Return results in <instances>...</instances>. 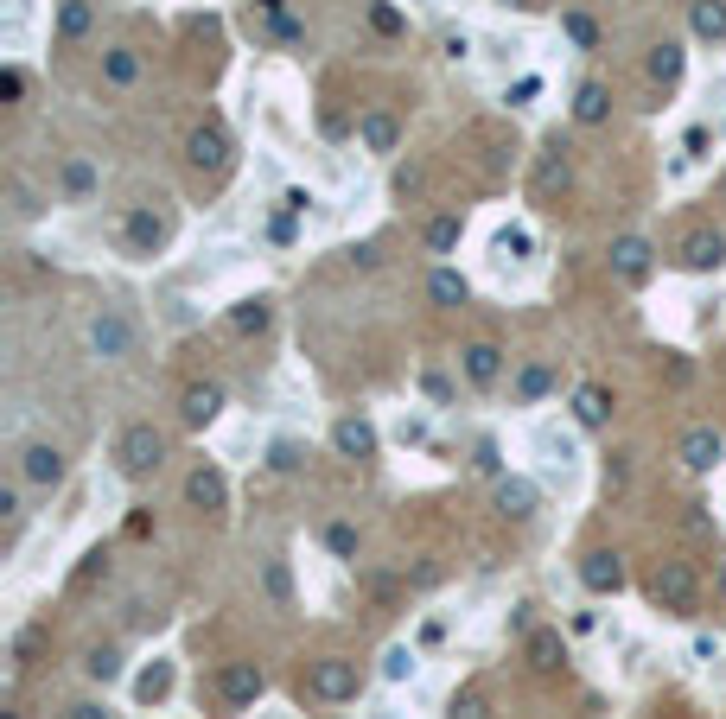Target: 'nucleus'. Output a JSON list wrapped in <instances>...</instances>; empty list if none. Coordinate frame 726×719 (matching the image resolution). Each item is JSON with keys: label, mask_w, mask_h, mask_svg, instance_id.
Segmentation results:
<instances>
[{"label": "nucleus", "mask_w": 726, "mask_h": 719, "mask_svg": "<svg viewBox=\"0 0 726 719\" xmlns=\"http://www.w3.org/2000/svg\"><path fill=\"white\" fill-rule=\"evenodd\" d=\"M262 592H268L274 605H287V599H293V573H287V560H268V567H262Z\"/></svg>", "instance_id": "32"}, {"label": "nucleus", "mask_w": 726, "mask_h": 719, "mask_svg": "<svg viewBox=\"0 0 726 719\" xmlns=\"http://www.w3.org/2000/svg\"><path fill=\"white\" fill-rule=\"evenodd\" d=\"M453 242H459V217H434V223H427V249H434V255H446Z\"/></svg>", "instance_id": "36"}, {"label": "nucleus", "mask_w": 726, "mask_h": 719, "mask_svg": "<svg viewBox=\"0 0 726 719\" xmlns=\"http://www.w3.org/2000/svg\"><path fill=\"white\" fill-rule=\"evenodd\" d=\"M332 446H338V459H376V427L363 414H344L332 427Z\"/></svg>", "instance_id": "13"}, {"label": "nucleus", "mask_w": 726, "mask_h": 719, "mask_svg": "<svg viewBox=\"0 0 726 719\" xmlns=\"http://www.w3.org/2000/svg\"><path fill=\"white\" fill-rule=\"evenodd\" d=\"M83 675H90V681H115L121 675V650H115V643H96V650L83 656Z\"/></svg>", "instance_id": "29"}, {"label": "nucleus", "mask_w": 726, "mask_h": 719, "mask_svg": "<svg viewBox=\"0 0 726 719\" xmlns=\"http://www.w3.org/2000/svg\"><path fill=\"white\" fill-rule=\"evenodd\" d=\"M90 350H96V357H109V363L128 357V350H134V325L121 319L115 306H102L96 319H90Z\"/></svg>", "instance_id": "7"}, {"label": "nucleus", "mask_w": 726, "mask_h": 719, "mask_svg": "<svg viewBox=\"0 0 726 719\" xmlns=\"http://www.w3.org/2000/svg\"><path fill=\"white\" fill-rule=\"evenodd\" d=\"M548 389H555V370H548V363H523V370H516V401H542Z\"/></svg>", "instance_id": "28"}, {"label": "nucleus", "mask_w": 726, "mask_h": 719, "mask_svg": "<svg viewBox=\"0 0 726 719\" xmlns=\"http://www.w3.org/2000/svg\"><path fill=\"white\" fill-rule=\"evenodd\" d=\"M676 261H682L688 274H714L720 261H726V236H720V230H688V236H682V255H676Z\"/></svg>", "instance_id": "8"}, {"label": "nucleus", "mask_w": 726, "mask_h": 719, "mask_svg": "<svg viewBox=\"0 0 726 719\" xmlns=\"http://www.w3.org/2000/svg\"><path fill=\"white\" fill-rule=\"evenodd\" d=\"M555 185H567V160H561V147H548L542 166H535V191H555Z\"/></svg>", "instance_id": "33"}, {"label": "nucleus", "mask_w": 726, "mask_h": 719, "mask_svg": "<svg viewBox=\"0 0 726 719\" xmlns=\"http://www.w3.org/2000/svg\"><path fill=\"white\" fill-rule=\"evenodd\" d=\"M64 446H51V440H32V446H20V484H32V490H58L64 484Z\"/></svg>", "instance_id": "4"}, {"label": "nucleus", "mask_w": 726, "mask_h": 719, "mask_svg": "<svg viewBox=\"0 0 726 719\" xmlns=\"http://www.w3.org/2000/svg\"><path fill=\"white\" fill-rule=\"evenodd\" d=\"M650 599L663 605V611H676V618H688L695 599H701L695 567H688V560H663V567H656V580H650Z\"/></svg>", "instance_id": "2"}, {"label": "nucleus", "mask_w": 726, "mask_h": 719, "mask_svg": "<svg viewBox=\"0 0 726 719\" xmlns=\"http://www.w3.org/2000/svg\"><path fill=\"white\" fill-rule=\"evenodd\" d=\"M255 7H262V13H281V7H287V0H255Z\"/></svg>", "instance_id": "46"}, {"label": "nucleus", "mask_w": 726, "mask_h": 719, "mask_svg": "<svg viewBox=\"0 0 726 719\" xmlns=\"http://www.w3.org/2000/svg\"><path fill=\"white\" fill-rule=\"evenodd\" d=\"M115 465H121V478H153V471L166 465V433L153 427V420H134V427L115 440Z\"/></svg>", "instance_id": "1"}, {"label": "nucleus", "mask_w": 726, "mask_h": 719, "mask_svg": "<svg viewBox=\"0 0 726 719\" xmlns=\"http://www.w3.org/2000/svg\"><path fill=\"white\" fill-rule=\"evenodd\" d=\"M535 503H542V490H535L529 478H497V510H504L510 522H529Z\"/></svg>", "instance_id": "17"}, {"label": "nucleus", "mask_w": 726, "mask_h": 719, "mask_svg": "<svg viewBox=\"0 0 726 719\" xmlns=\"http://www.w3.org/2000/svg\"><path fill=\"white\" fill-rule=\"evenodd\" d=\"M370 26L376 32H402V13H395V7H370Z\"/></svg>", "instance_id": "41"}, {"label": "nucleus", "mask_w": 726, "mask_h": 719, "mask_svg": "<svg viewBox=\"0 0 726 719\" xmlns=\"http://www.w3.org/2000/svg\"><path fill=\"white\" fill-rule=\"evenodd\" d=\"M179 414H185V427H211V420L223 414V389L217 382H192L185 401H179Z\"/></svg>", "instance_id": "16"}, {"label": "nucleus", "mask_w": 726, "mask_h": 719, "mask_svg": "<svg viewBox=\"0 0 726 719\" xmlns=\"http://www.w3.org/2000/svg\"><path fill=\"white\" fill-rule=\"evenodd\" d=\"M71 719H109V713H102L96 700H77V707H71Z\"/></svg>", "instance_id": "44"}, {"label": "nucleus", "mask_w": 726, "mask_h": 719, "mask_svg": "<svg viewBox=\"0 0 726 719\" xmlns=\"http://www.w3.org/2000/svg\"><path fill=\"white\" fill-rule=\"evenodd\" d=\"M446 719H491V700H484L478 688H465V694H453V707H446Z\"/></svg>", "instance_id": "34"}, {"label": "nucleus", "mask_w": 726, "mask_h": 719, "mask_svg": "<svg viewBox=\"0 0 726 719\" xmlns=\"http://www.w3.org/2000/svg\"><path fill=\"white\" fill-rule=\"evenodd\" d=\"M0 96L20 102V96H26V70H0Z\"/></svg>", "instance_id": "40"}, {"label": "nucleus", "mask_w": 726, "mask_h": 719, "mask_svg": "<svg viewBox=\"0 0 726 719\" xmlns=\"http://www.w3.org/2000/svg\"><path fill=\"white\" fill-rule=\"evenodd\" d=\"M357 140L370 153H395V147H402V121H395L389 109H363L357 115Z\"/></svg>", "instance_id": "14"}, {"label": "nucleus", "mask_w": 726, "mask_h": 719, "mask_svg": "<svg viewBox=\"0 0 726 719\" xmlns=\"http://www.w3.org/2000/svg\"><path fill=\"white\" fill-rule=\"evenodd\" d=\"M523 656H529V669H535V675H555L561 662H567V643H561V630H529Z\"/></svg>", "instance_id": "20"}, {"label": "nucleus", "mask_w": 726, "mask_h": 719, "mask_svg": "<svg viewBox=\"0 0 726 719\" xmlns=\"http://www.w3.org/2000/svg\"><path fill=\"white\" fill-rule=\"evenodd\" d=\"M58 179H64V191H71V198H90V191H96V166H90V160H64Z\"/></svg>", "instance_id": "31"}, {"label": "nucleus", "mask_w": 726, "mask_h": 719, "mask_svg": "<svg viewBox=\"0 0 726 719\" xmlns=\"http://www.w3.org/2000/svg\"><path fill=\"white\" fill-rule=\"evenodd\" d=\"M720 452H726V446H720L714 427H688V433H682V465H688V471H714Z\"/></svg>", "instance_id": "19"}, {"label": "nucleus", "mask_w": 726, "mask_h": 719, "mask_svg": "<svg viewBox=\"0 0 726 719\" xmlns=\"http://www.w3.org/2000/svg\"><path fill=\"white\" fill-rule=\"evenodd\" d=\"M612 274L637 287V280L650 274V242H644V236H618V242H612Z\"/></svg>", "instance_id": "18"}, {"label": "nucleus", "mask_w": 726, "mask_h": 719, "mask_svg": "<svg viewBox=\"0 0 726 719\" xmlns=\"http://www.w3.org/2000/svg\"><path fill=\"white\" fill-rule=\"evenodd\" d=\"M644 70H650V83H663V90H669V83L682 77V45H676V39L650 45V58H644Z\"/></svg>", "instance_id": "26"}, {"label": "nucleus", "mask_w": 726, "mask_h": 719, "mask_svg": "<svg viewBox=\"0 0 726 719\" xmlns=\"http://www.w3.org/2000/svg\"><path fill=\"white\" fill-rule=\"evenodd\" d=\"M459 363H465V382H472V389H491V382L504 376V350H497L491 338L465 344V350H459Z\"/></svg>", "instance_id": "11"}, {"label": "nucleus", "mask_w": 726, "mask_h": 719, "mask_svg": "<svg viewBox=\"0 0 726 719\" xmlns=\"http://www.w3.org/2000/svg\"><path fill=\"white\" fill-rule=\"evenodd\" d=\"M561 32H567V39H574L580 51H593V45H599V26L586 20V13H561Z\"/></svg>", "instance_id": "35"}, {"label": "nucleus", "mask_w": 726, "mask_h": 719, "mask_svg": "<svg viewBox=\"0 0 726 719\" xmlns=\"http://www.w3.org/2000/svg\"><path fill=\"white\" fill-rule=\"evenodd\" d=\"M0 719H20V713H0Z\"/></svg>", "instance_id": "48"}, {"label": "nucleus", "mask_w": 726, "mask_h": 719, "mask_svg": "<svg viewBox=\"0 0 726 719\" xmlns=\"http://www.w3.org/2000/svg\"><path fill=\"white\" fill-rule=\"evenodd\" d=\"M230 325L242 331V338H262V331L274 325V306H268V300H242V306L230 312Z\"/></svg>", "instance_id": "27"}, {"label": "nucleus", "mask_w": 726, "mask_h": 719, "mask_svg": "<svg viewBox=\"0 0 726 719\" xmlns=\"http://www.w3.org/2000/svg\"><path fill=\"white\" fill-rule=\"evenodd\" d=\"M714 592H720V599H726V560H720V573H714Z\"/></svg>", "instance_id": "45"}, {"label": "nucleus", "mask_w": 726, "mask_h": 719, "mask_svg": "<svg viewBox=\"0 0 726 719\" xmlns=\"http://www.w3.org/2000/svg\"><path fill=\"white\" fill-rule=\"evenodd\" d=\"M121 242H128L134 255L166 249V217H153V210H128V217H121Z\"/></svg>", "instance_id": "12"}, {"label": "nucleus", "mask_w": 726, "mask_h": 719, "mask_svg": "<svg viewBox=\"0 0 726 719\" xmlns=\"http://www.w3.org/2000/svg\"><path fill=\"white\" fill-rule=\"evenodd\" d=\"M185 497H192V510H223V503H230V478H223L217 465H198L192 478H185Z\"/></svg>", "instance_id": "15"}, {"label": "nucleus", "mask_w": 726, "mask_h": 719, "mask_svg": "<svg viewBox=\"0 0 726 719\" xmlns=\"http://www.w3.org/2000/svg\"><path fill=\"white\" fill-rule=\"evenodd\" d=\"M720 204H726V172H720Z\"/></svg>", "instance_id": "47"}, {"label": "nucleus", "mask_w": 726, "mask_h": 719, "mask_svg": "<svg viewBox=\"0 0 726 719\" xmlns=\"http://www.w3.org/2000/svg\"><path fill=\"white\" fill-rule=\"evenodd\" d=\"M166 688H172V669H166V662H153V669L134 681V694H141V700H160Z\"/></svg>", "instance_id": "37"}, {"label": "nucleus", "mask_w": 726, "mask_h": 719, "mask_svg": "<svg viewBox=\"0 0 726 719\" xmlns=\"http://www.w3.org/2000/svg\"><path fill=\"white\" fill-rule=\"evenodd\" d=\"M427 300H434V306H465V300H472V287H465V274L434 268V274H427Z\"/></svg>", "instance_id": "25"}, {"label": "nucleus", "mask_w": 726, "mask_h": 719, "mask_svg": "<svg viewBox=\"0 0 726 719\" xmlns=\"http://www.w3.org/2000/svg\"><path fill=\"white\" fill-rule=\"evenodd\" d=\"M262 669H255V662H223L217 669V700L223 707H255V700H262Z\"/></svg>", "instance_id": "6"}, {"label": "nucleus", "mask_w": 726, "mask_h": 719, "mask_svg": "<svg viewBox=\"0 0 726 719\" xmlns=\"http://www.w3.org/2000/svg\"><path fill=\"white\" fill-rule=\"evenodd\" d=\"M90 26H96V7H90V0H58V39L64 45L90 39Z\"/></svg>", "instance_id": "23"}, {"label": "nucleus", "mask_w": 726, "mask_h": 719, "mask_svg": "<svg viewBox=\"0 0 726 719\" xmlns=\"http://www.w3.org/2000/svg\"><path fill=\"white\" fill-rule=\"evenodd\" d=\"M102 83H109V90H134V83H141V51H128V45L102 51Z\"/></svg>", "instance_id": "21"}, {"label": "nucleus", "mask_w": 726, "mask_h": 719, "mask_svg": "<svg viewBox=\"0 0 726 719\" xmlns=\"http://www.w3.org/2000/svg\"><path fill=\"white\" fill-rule=\"evenodd\" d=\"M325 548H332L338 560H357V548H363V535L351 529V522H325Z\"/></svg>", "instance_id": "30"}, {"label": "nucleus", "mask_w": 726, "mask_h": 719, "mask_svg": "<svg viewBox=\"0 0 726 719\" xmlns=\"http://www.w3.org/2000/svg\"><path fill=\"white\" fill-rule=\"evenodd\" d=\"M357 688H363V675H357V662H344V656H325V662H313V675H306V694L325 700V707L357 700Z\"/></svg>", "instance_id": "3"}, {"label": "nucleus", "mask_w": 726, "mask_h": 719, "mask_svg": "<svg viewBox=\"0 0 726 719\" xmlns=\"http://www.w3.org/2000/svg\"><path fill=\"white\" fill-rule=\"evenodd\" d=\"M605 115H612V90H605V83H580L574 90V121L580 128H599Z\"/></svg>", "instance_id": "22"}, {"label": "nucleus", "mask_w": 726, "mask_h": 719, "mask_svg": "<svg viewBox=\"0 0 726 719\" xmlns=\"http://www.w3.org/2000/svg\"><path fill=\"white\" fill-rule=\"evenodd\" d=\"M580 586L599 592V599H605V592H618V586H625V560H618L612 548H593L580 560Z\"/></svg>", "instance_id": "10"}, {"label": "nucleus", "mask_w": 726, "mask_h": 719, "mask_svg": "<svg viewBox=\"0 0 726 719\" xmlns=\"http://www.w3.org/2000/svg\"><path fill=\"white\" fill-rule=\"evenodd\" d=\"M0 516H7V535H20V484H0Z\"/></svg>", "instance_id": "39"}, {"label": "nucleus", "mask_w": 726, "mask_h": 719, "mask_svg": "<svg viewBox=\"0 0 726 719\" xmlns=\"http://www.w3.org/2000/svg\"><path fill=\"white\" fill-rule=\"evenodd\" d=\"M421 389H427V395H434V401H453V382H446V376H434V370H427V376H421Z\"/></svg>", "instance_id": "42"}, {"label": "nucleus", "mask_w": 726, "mask_h": 719, "mask_svg": "<svg viewBox=\"0 0 726 719\" xmlns=\"http://www.w3.org/2000/svg\"><path fill=\"white\" fill-rule=\"evenodd\" d=\"M414 675V650H402V643H395V650L383 656V681H408Z\"/></svg>", "instance_id": "38"}, {"label": "nucleus", "mask_w": 726, "mask_h": 719, "mask_svg": "<svg viewBox=\"0 0 726 719\" xmlns=\"http://www.w3.org/2000/svg\"><path fill=\"white\" fill-rule=\"evenodd\" d=\"M612 408H618V401H612L605 382H580V389H574V420H580L586 433H605V427H612Z\"/></svg>", "instance_id": "9"}, {"label": "nucleus", "mask_w": 726, "mask_h": 719, "mask_svg": "<svg viewBox=\"0 0 726 719\" xmlns=\"http://www.w3.org/2000/svg\"><path fill=\"white\" fill-rule=\"evenodd\" d=\"M185 160L198 172H223L230 166V134H223V121H198L192 134H185Z\"/></svg>", "instance_id": "5"}, {"label": "nucleus", "mask_w": 726, "mask_h": 719, "mask_svg": "<svg viewBox=\"0 0 726 719\" xmlns=\"http://www.w3.org/2000/svg\"><path fill=\"white\" fill-rule=\"evenodd\" d=\"M688 26H695V39H726V0H688Z\"/></svg>", "instance_id": "24"}, {"label": "nucleus", "mask_w": 726, "mask_h": 719, "mask_svg": "<svg viewBox=\"0 0 726 719\" xmlns=\"http://www.w3.org/2000/svg\"><path fill=\"white\" fill-rule=\"evenodd\" d=\"M497 249H504V255H529V236L523 230H504V236H497Z\"/></svg>", "instance_id": "43"}]
</instances>
